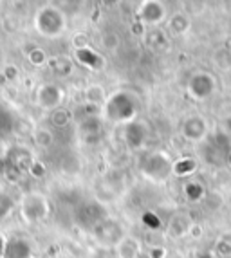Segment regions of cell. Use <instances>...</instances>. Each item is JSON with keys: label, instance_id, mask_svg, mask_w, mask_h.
Returning <instances> with one entry per match:
<instances>
[{"label": "cell", "instance_id": "obj_3", "mask_svg": "<svg viewBox=\"0 0 231 258\" xmlns=\"http://www.w3.org/2000/svg\"><path fill=\"white\" fill-rule=\"evenodd\" d=\"M171 170H174V166L163 152H155V154L148 155L143 163V173L152 181H164Z\"/></svg>", "mask_w": 231, "mask_h": 258}, {"label": "cell", "instance_id": "obj_22", "mask_svg": "<svg viewBox=\"0 0 231 258\" xmlns=\"http://www.w3.org/2000/svg\"><path fill=\"white\" fill-rule=\"evenodd\" d=\"M11 201L8 199V195H0V219L4 215H8V211L11 210Z\"/></svg>", "mask_w": 231, "mask_h": 258}, {"label": "cell", "instance_id": "obj_19", "mask_svg": "<svg viewBox=\"0 0 231 258\" xmlns=\"http://www.w3.org/2000/svg\"><path fill=\"white\" fill-rule=\"evenodd\" d=\"M54 71L60 76H67V74H71V71H73V65H71V61L65 60V58H58V60L54 61Z\"/></svg>", "mask_w": 231, "mask_h": 258}, {"label": "cell", "instance_id": "obj_9", "mask_svg": "<svg viewBox=\"0 0 231 258\" xmlns=\"http://www.w3.org/2000/svg\"><path fill=\"white\" fill-rule=\"evenodd\" d=\"M4 258H31L29 244L22 238H13L4 247Z\"/></svg>", "mask_w": 231, "mask_h": 258}, {"label": "cell", "instance_id": "obj_6", "mask_svg": "<svg viewBox=\"0 0 231 258\" xmlns=\"http://www.w3.org/2000/svg\"><path fill=\"white\" fill-rule=\"evenodd\" d=\"M96 238H98L101 244L108 245H118L123 240V231H121L120 224L118 222H108V220H101L98 222V226L94 228Z\"/></svg>", "mask_w": 231, "mask_h": 258}, {"label": "cell", "instance_id": "obj_7", "mask_svg": "<svg viewBox=\"0 0 231 258\" xmlns=\"http://www.w3.org/2000/svg\"><path fill=\"white\" fill-rule=\"evenodd\" d=\"M164 6L159 2H145L137 11V17L143 24H159L164 18Z\"/></svg>", "mask_w": 231, "mask_h": 258}, {"label": "cell", "instance_id": "obj_2", "mask_svg": "<svg viewBox=\"0 0 231 258\" xmlns=\"http://www.w3.org/2000/svg\"><path fill=\"white\" fill-rule=\"evenodd\" d=\"M136 112V98L130 92H116L105 101V116L114 123H130Z\"/></svg>", "mask_w": 231, "mask_h": 258}, {"label": "cell", "instance_id": "obj_4", "mask_svg": "<svg viewBox=\"0 0 231 258\" xmlns=\"http://www.w3.org/2000/svg\"><path fill=\"white\" fill-rule=\"evenodd\" d=\"M49 204L40 194H27L22 201V215L27 222H40L47 217Z\"/></svg>", "mask_w": 231, "mask_h": 258}, {"label": "cell", "instance_id": "obj_5", "mask_svg": "<svg viewBox=\"0 0 231 258\" xmlns=\"http://www.w3.org/2000/svg\"><path fill=\"white\" fill-rule=\"evenodd\" d=\"M62 99H64V92L56 83H45L36 92V103L43 110L54 112L56 108H60Z\"/></svg>", "mask_w": 231, "mask_h": 258}, {"label": "cell", "instance_id": "obj_23", "mask_svg": "<svg viewBox=\"0 0 231 258\" xmlns=\"http://www.w3.org/2000/svg\"><path fill=\"white\" fill-rule=\"evenodd\" d=\"M4 242H2V238H0V258H4Z\"/></svg>", "mask_w": 231, "mask_h": 258}, {"label": "cell", "instance_id": "obj_10", "mask_svg": "<svg viewBox=\"0 0 231 258\" xmlns=\"http://www.w3.org/2000/svg\"><path fill=\"white\" fill-rule=\"evenodd\" d=\"M184 136L192 141H197L199 138H202L206 132V123L201 119V117H190L186 123H184V128H183Z\"/></svg>", "mask_w": 231, "mask_h": 258}, {"label": "cell", "instance_id": "obj_24", "mask_svg": "<svg viewBox=\"0 0 231 258\" xmlns=\"http://www.w3.org/2000/svg\"><path fill=\"white\" fill-rule=\"evenodd\" d=\"M0 60H2V49H0Z\"/></svg>", "mask_w": 231, "mask_h": 258}, {"label": "cell", "instance_id": "obj_21", "mask_svg": "<svg viewBox=\"0 0 231 258\" xmlns=\"http://www.w3.org/2000/svg\"><path fill=\"white\" fill-rule=\"evenodd\" d=\"M29 61L33 65H36V67H40V65L45 63V54H43V51H40V49H34V51L29 52Z\"/></svg>", "mask_w": 231, "mask_h": 258}, {"label": "cell", "instance_id": "obj_15", "mask_svg": "<svg viewBox=\"0 0 231 258\" xmlns=\"http://www.w3.org/2000/svg\"><path fill=\"white\" fill-rule=\"evenodd\" d=\"M145 138V130L141 125L137 123H129V128H127V141L132 148H137L141 145V139Z\"/></svg>", "mask_w": 231, "mask_h": 258}, {"label": "cell", "instance_id": "obj_8", "mask_svg": "<svg viewBox=\"0 0 231 258\" xmlns=\"http://www.w3.org/2000/svg\"><path fill=\"white\" fill-rule=\"evenodd\" d=\"M211 89H213V78L208 74H197L190 82V92L193 94V98H206L211 92Z\"/></svg>", "mask_w": 231, "mask_h": 258}, {"label": "cell", "instance_id": "obj_18", "mask_svg": "<svg viewBox=\"0 0 231 258\" xmlns=\"http://www.w3.org/2000/svg\"><path fill=\"white\" fill-rule=\"evenodd\" d=\"M170 27L174 33H183V31L188 27V20H186L183 15H176V17L170 20Z\"/></svg>", "mask_w": 231, "mask_h": 258}, {"label": "cell", "instance_id": "obj_11", "mask_svg": "<svg viewBox=\"0 0 231 258\" xmlns=\"http://www.w3.org/2000/svg\"><path fill=\"white\" fill-rule=\"evenodd\" d=\"M31 166H33V163H31V155L27 154V150H24V148H15L13 152H11V168H17L18 172H27V170H31Z\"/></svg>", "mask_w": 231, "mask_h": 258}, {"label": "cell", "instance_id": "obj_13", "mask_svg": "<svg viewBox=\"0 0 231 258\" xmlns=\"http://www.w3.org/2000/svg\"><path fill=\"white\" fill-rule=\"evenodd\" d=\"M120 258H136L139 254V242L136 238H123L118 244Z\"/></svg>", "mask_w": 231, "mask_h": 258}, {"label": "cell", "instance_id": "obj_25", "mask_svg": "<svg viewBox=\"0 0 231 258\" xmlns=\"http://www.w3.org/2000/svg\"><path fill=\"white\" fill-rule=\"evenodd\" d=\"M31 258H33V256H31Z\"/></svg>", "mask_w": 231, "mask_h": 258}, {"label": "cell", "instance_id": "obj_14", "mask_svg": "<svg viewBox=\"0 0 231 258\" xmlns=\"http://www.w3.org/2000/svg\"><path fill=\"white\" fill-rule=\"evenodd\" d=\"M85 99L90 105H101L107 101V94L101 85H89L85 89Z\"/></svg>", "mask_w": 231, "mask_h": 258}, {"label": "cell", "instance_id": "obj_17", "mask_svg": "<svg viewBox=\"0 0 231 258\" xmlns=\"http://www.w3.org/2000/svg\"><path fill=\"white\" fill-rule=\"evenodd\" d=\"M34 141H36L38 147L47 148L52 145V134L49 132L47 128H40V130H36V134H34Z\"/></svg>", "mask_w": 231, "mask_h": 258}, {"label": "cell", "instance_id": "obj_20", "mask_svg": "<svg viewBox=\"0 0 231 258\" xmlns=\"http://www.w3.org/2000/svg\"><path fill=\"white\" fill-rule=\"evenodd\" d=\"M69 112L67 110H64V108H56L54 112H52V123L54 125H58V126H64V125H67V121H69Z\"/></svg>", "mask_w": 231, "mask_h": 258}, {"label": "cell", "instance_id": "obj_16", "mask_svg": "<svg viewBox=\"0 0 231 258\" xmlns=\"http://www.w3.org/2000/svg\"><path fill=\"white\" fill-rule=\"evenodd\" d=\"M13 128V117L6 108L0 107V138H4Z\"/></svg>", "mask_w": 231, "mask_h": 258}, {"label": "cell", "instance_id": "obj_1", "mask_svg": "<svg viewBox=\"0 0 231 258\" xmlns=\"http://www.w3.org/2000/svg\"><path fill=\"white\" fill-rule=\"evenodd\" d=\"M34 27L45 38H56L65 31L67 20H65V15L60 8L43 6L42 9H38V13L34 17Z\"/></svg>", "mask_w": 231, "mask_h": 258}, {"label": "cell", "instance_id": "obj_12", "mask_svg": "<svg viewBox=\"0 0 231 258\" xmlns=\"http://www.w3.org/2000/svg\"><path fill=\"white\" fill-rule=\"evenodd\" d=\"M76 56H78V60L82 61V63H85L87 67H90V69H101L103 67V58L101 56H98L94 51H90V49H78L76 51Z\"/></svg>", "mask_w": 231, "mask_h": 258}]
</instances>
